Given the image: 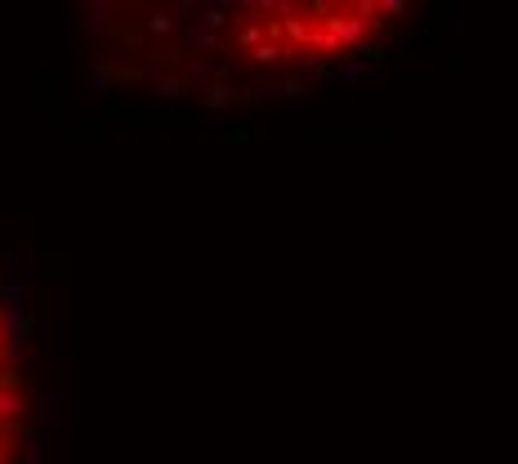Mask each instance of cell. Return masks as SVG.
<instances>
[{
    "label": "cell",
    "mask_w": 518,
    "mask_h": 464,
    "mask_svg": "<svg viewBox=\"0 0 518 464\" xmlns=\"http://www.w3.org/2000/svg\"><path fill=\"white\" fill-rule=\"evenodd\" d=\"M50 424L54 398L27 268L0 237V464H45Z\"/></svg>",
    "instance_id": "7a4b0ae2"
},
{
    "label": "cell",
    "mask_w": 518,
    "mask_h": 464,
    "mask_svg": "<svg viewBox=\"0 0 518 464\" xmlns=\"http://www.w3.org/2000/svg\"><path fill=\"white\" fill-rule=\"evenodd\" d=\"M94 76L121 94L224 103L300 94L385 54L398 0H268V5H94Z\"/></svg>",
    "instance_id": "6da1fadb"
}]
</instances>
